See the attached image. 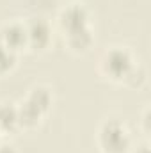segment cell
<instances>
[{"label": "cell", "instance_id": "1", "mask_svg": "<svg viewBox=\"0 0 151 153\" xmlns=\"http://www.w3.org/2000/svg\"><path fill=\"white\" fill-rule=\"evenodd\" d=\"M135 57L126 46H110L107 48L98 62L100 73L112 80V82H124V78L135 66Z\"/></svg>", "mask_w": 151, "mask_h": 153}, {"label": "cell", "instance_id": "2", "mask_svg": "<svg viewBox=\"0 0 151 153\" xmlns=\"http://www.w3.org/2000/svg\"><path fill=\"white\" fill-rule=\"evenodd\" d=\"M96 143L101 153H128L132 135L121 119H105L96 132Z\"/></svg>", "mask_w": 151, "mask_h": 153}, {"label": "cell", "instance_id": "3", "mask_svg": "<svg viewBox=\"0 0 151 153\" xmlns=\"http://www.w3.org/2000/svg\"><path fill=\"white\" fill-rule=\"evenodd\" d=\"M57 25L62 34L91 25V13L82 2L66 4L57 14Z\"/></svg>", "mask_w": 151, "mask_h": 153}, {"label": "cell", "instance_id": "4", "mask_svg": "<svg viewBox=\"0 0 151 153\" xmlns=\"http://www.w3.org/2000/svg\"><path fill=\"white\" fill-rule=\"evenodd\" d=\"M27 29V46L30 50L43 52L52 43V25L43 16H32L25 20Z\"/></svg>", "mask_w": 151, "mask_h": 153}, {"label": "cell", "instance_id": "5", "mask_svg": "<svg viewBox=\"0 0 151 153\" xmlns=\"http://www.w3.org/2000/svg\"><path fill=\"white\" fill-rule=\"evenodd\" d=\"M0 41L16 55L29 48L27 46V29H25V22L21 20H9L5 23L0 25Z\"/></svg>", "mask_w": 151, "mask_h": 153}, {"label": "cell", "instance_id": "6", "mask_svg": "<svg viewBox=\"0 0 151 153\" xmlns=\"http://www.w3.org/2000/svg\"><path fill=\"white\" fill-rule=\"evenodd\" d=\"M62 36H64L66 46L73 53H85L93 46V43H94V34H93L91 25L82 27V29H76V30H71V32H66Z\"/></svg>", "mask_w": 151, "mask_h": 153}, {"label": "cell", "instance_id": "7", "mask_svg": "<svg viewBox=\"0 0 151 153\" xmlns=\"http://www.w3.org/2000/svg\"><path fill=\"white\" fill-rule=\"evenodd\" d=\"M25 100L29 103H32L36 109H39L43 114H46L53 103V93L48 85L44 84H38V85H32L25 96Z\"/></svg>", "mask_w": 151, "mask_h": 153}, {"label": "cell", "instance_id": "8", "mask_svg": "<svg viewBox=\"0 0 151 153\" xmlns=\"http://www.w3.org/2000/svg\"><path fill=\"white\" fill-rule=\"evenodd\" d=\"M16 109H18V123H20V128H36L41 119H43V112L36 109L32 103H29L25 98L16 103Z\"/></svg>", "mask_w": 151, "mask_h": 153}, {"label": "cell", "instance_id": "9", "mask_svg": "<svg viewBox=\"0 0 151 153\" xmlns=\"http://www.w3.org/2000/svg\"><path fill=\"white\" fill-rule=\"evenodd\" d=\"M20 128L18 109L13 102H0V134H13Z\"/></svg>", "mask_w": 151, "mask_h": 153}, {"label": "cell", "instance_id": "10", "mask_svg": "<svg viewBox=\"0 0 151 153\" xmlns=\"http://www.w3.org/2000/svg\"><path fill=\"white\" fill-rule=\"evenodd\" d=\"M16 59L18 55L14 52H11L2 41H0V75L9 73L14 66H16Z\"/></svg>", "mask_w": 151, "mask_h": 153}, {"label": "cell", "instance_id": "11", "mask_svg": "<svg viewBox=\"0 0 151 153\" xmlns=\"http://www.w3.org/2000/svg\"><path fill=\"white\" fill-rule=\"evenodd\" d=\"M146 82V68L139 62H135V66L132 68V71L124 78V84L132 85V87H141Z\"/></svg>", "mask_w": 151, "mask_h": 153}, {"label": "cell", "instance_id": "12", "mask_svg": "<svg viewBox=\"0 0 151 153\" xmlns=\"http://www.w3.org/2000/svg\"><path fill=\"white\" fill-rule=\"evenodd\" d=\"M150 121H151V111H150V107H146L142 111V117H141V128H142V134L146 137H150V132H151Z\"/></svg>", "mask_w": 151, "mask_h": 153}, {"label": "cell", "instance_id": "13", "mask_svg": "<svg viewBox=\"0 0 151 153\" xmlns=\"http://www.w3.org/2000/svg\"><path fill=\"white\" fill-rule=\"evenodd\" d=\"M128 153H151L150 150V143L148 141H142V143H137V144H132Z\"/></svg>", "mask_w": 151, "mask_h": 153}, {"label": "cell", "instance_id": "14", "mask_svg": "<svg viewBox=\"0 0 151 153\" xmlns=\"http://www.w3.org/2000/svg\"><path fill=\"white\" fill-rule=\"evenodd\" d=\"M0 153H18V150L13 144H4L0 143Z\"/></svg>", "mask_w": 151, "mask_h": 153}, {"label": "cell", "instance_id": "15", "mask_svg": "<svg viewBox=\"0 0 151 153\" xmlns=\"http://www.w3.org/2000/svg\"><path fill=\"white\" fill-rule=\"evenodd\" d=\"M0 135H2V134H0Z\"/></svg>", "mask_w": 151, "mask_h": 153}]
</instances>
